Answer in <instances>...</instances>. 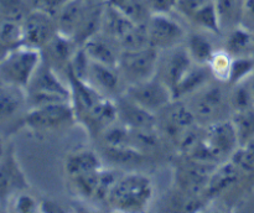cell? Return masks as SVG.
I'll use <instances>...</instances> for the list:
<instances>
[{
    "label": "cell",
    "instance_id": "f35d334b",
    "mask_svg": "<svg viewBox=\"0 0 254 213\" xmlns=\"http://www.w3.org/2000/svg\"><path fill=\"white\" fill-rule=\"evenodd\" d=\"M9 205L12 206V211L19 213L40 212V202L26 191H21L14 196Z\"/></svg>",
    "mask_w": 254,
    "mask_h": 213
},
{
    "label": "cell",
    "instance_id": "4fadbf2b",
    "mask_svg": "<svg viewBox=\"0 0 254 213\" xmlns=\"http://www.w3.org/2000/svg\"><path fill=\"white\" fill-rule=\"evenodd\" d=\"M92 4L87 0H69L55 16L60 34L73 39Z\"/></svg>",
    "mask_w": 254,
    "mask_h": 213
},
{
    "label": "cell",
    "instance_id": "8fae6325",
    "mask_svg": "<svg viewBox=\"0 0 254 213\" xmlns=\"http://www.w3.org/2000/svg\"><path fill=\"white\" fill-rule=\"evenodd\" d=\"M64 71H66L69 93H71V104L73 106L77 123H78L104 97L91 82L78 78L68 68H66Z\"/></svg>",
    "mask_w": 254,
    "mask_h": 213
},
{
    "label": "cell",
    "instance_id": "9a60e30c",
    "mask_svg": "<svg viewBox=\"0 0 254 213\" xmlns=\"http://www.w3.org/2000/svg\"><path fill=\"white\" fill-rule=\"evenodd\" d=\"M26 106V89L0 82V123L14 119Z\"/></svg>",
    "mask_w": 254,
    "mask_h": 213
},
{
    "label": "cell",
    "instance_id": "2e32d148",
    "mask_svg": "<svg viewBox=\"0 0 254 213\" xmlns=\"http://www.w3.org/2000/svg\"><path fill=\"white\" fill-rule=\"evenodd\" d=\"M78 47L79 46L74 42L73 39L57 32L54 39L41 51L42 53L49 54V56L42 54V58L54 69L55 66H61L66 69L72 56H73V53Z\"/></svg>",
    "mask_w": 254,
    "mask_h": 213
},
{
    "label": "cell",
    "instance_id": "44dd1931",
    "mask_svg": "<svg viewBox=\"0 0 254 213\" xmlns=\"http://www.w3.org/2000/svg\"><path fill=\"white\" fill-rule=\"evenodd\" d=\"M225 104V93L218 86L208 87L195 102L193 113L201 119H213L221 113Z\"/></svg>",
    "mask_w": 254,
    "mask_h": 213
},
{
    "label": "cell",
    "instance_id": "b9f144b4",
    "mask_svg": "<svg viewBox=\"0 0 254 213\" xmlns=\"http://www.w3.org/2000/svg\"><path fill=\"white\" fill-rule=\"evenodd\" d=\"M230 53L227 51L226 52H216L215 57L212 58L211 63L208 64L212 71V74L217 78L223 79V81H227L228 71H230V64L232 59L230 58Z\"/></svg>",
    "mask_w": 254,
    "mask_h": 213
},
{
    "label": "cell",
    "instance_id": "1f68e13d",
    "mask_svg": "<svg viewBox=\"0 0 254 213\" xmlns=\"http://www.w3.org/2000/svg\"><path fill=\"white\" fill-rule=\"evenodd\" d=\"M107 159L117 165H128V163H139L143 160V154L134 145L118 146V148H106Z\"/></svg>",
    "mask_w": 254,
    "mask_h": 213
},
{
    "label": "cell",
    "instance_id": "277c9868",
    "mask_svg": "<svg viewBox=\"0 0 254 213\" xmlns=\"http://www.w3.org/2000/svg\"><path fill=\"white\" fill-rule=\"evenodd\" d=\"M77 123L71 102L47 104L29 108L22 119V125L36 134H46Z\"/></svg>",
    "mask_w": 254,
    "mask_h": 213
},
{
    "label": "cell",
    "instance_id": "4dcf8cb0",
    "mask_svg": "<svg viewBox=\"0 0 254 213\" xmlns=\"http://www.w3.org/2000/svg\"><path fill=\"white\" fill-rule=\"evenodd\" d=\"M254 71V59L247 56H237L231 61L227 81L231 86H237L246 81Z\"/></svg>",
    "mask_w": 254,
    "mask_h": 213
},
{
    "label": "cell",
    "instance_id": "d6986e66",
    "mask_svg": "<svg viewBox=\"0 0 254 213\" xmlns=\"http://www.w3.org/2000/svg\"><path fill=\"white\" fill-rule=\"evenodd\" d=\"M134 25L135 22L131 21L117 7H114L109 2H104L103 12H102L101 34L118 42Z\"/></svg>",
    "mask_w": 254,
    "mask_h": 213
},
{
    "label": "cell",
    "instance_id": "d590c367",
    "mask_svg": "<svg viewBox=\"0 0 254 213\" xmlns=\"http://www.w3.org/2000/svg\"><path fill=\"white\" fill-rule=\"evenodd\" d=\"M122 175H123V173H122L121 171L117 170V168L102 167L101 171H99L98 187H97L96 197L94 198L99 201H106L109 192H111L112 188L114 187V185H116L117 181L121 178Z\"/></svg>",
    "mask_w": 254,
    "mask_h": 213
},
{
    "label": "cell",
    "instance_id": "ee69618b",
    "mask_svg": "<svg viewBox=\"0 0 254 213\" xmlns=\"http://www.w3.org/2000/svg\"><path fill=\"white\" fill-rule=\"evenodd\" d=\"M208 1H212V0H178L176 10L190 19L193 12L197 11L201 6L207 4Z\"/></svg>",
    "mask_w": 254,
    "mask_h": 213
},
{
    "label": "cell",
    "instance_id": "8d00e7d4",
    "mask_svg": "<svg viewBox=\"0 0 254 213\" xmlns=\"http://www.w3.org/2000/svg\"><path fill=\"white\" fill-rule=\"evenodd\" d=\"M231 106L238 111H246L254 108V102L252 93H251L250 84H246L245 82L235 86V91L231 94Z\"/></svg>",
    "mask_w": 254,
    "mask_h": 213
},
{
    "label": "cell",
    "instance_id": "ba28073f",
    "mask_svg": "<svg viewBox=\"0 0 254 213\" xmlns=\"http://www.w3.org/2000/svg\"><path fill=\"white\" fill-rule=\"evenodd\" d=\"M146 25L150 46L156 50H171L180 46L188 37L184 27L169 14H153Z\"/></svg>",
    "mask_w": 254,
    "mask_h": 213
},
{
    "label": "cell",
    "instance_id": "7a4b0ae2",
    "mask_svg": "<svg viewBox=\"0 0 254 213\" xmlns=\"http://www.w3.org/2000/svg\"><path fill=\"white\" fill-rule=\"evenodd\" d=\"M25 89L29 108L71 102L69 87L60 79L56 69L52 68L44 58Z\"/></svg>",
    "mask_w": 254,
    "mask_h": 213
},
{
    "label": "cell",
    "instance_id": "3957f363",
    "mask_svg": "<svg viewBox=\"0 0 254 213\" xmlns=\"http://www.w3.org/2000/svg\"><path fill=\"white\" fill-rule=\"evenodd\" d=\"M42 62V52L19 46L0 58V82L26 88Z\"/></svg>",
    "mask_w": 254,
    "mask_h": 213
},
{
    "label": "cell",
    "instance_id": "e0dca14e",
    "mask_svg": "<svg viewBox=\"0 0 254 213\" xmlns=\"http://www.w3.org/2000/svg\"><path fill=\"white\" fill-rule=\"evenodd\" d=\"M195 62L191 58L186 47L176 46L170 50V56L168 57L165 63V71H164V79L169 88L173 89L185 74L192 68Z\"/></svg>",
    "mask_w": 254,
    "mask_h": 213
},
{
    "label": "cell",
    "instance_id": "5bb4252c",
    "mask_svg": "<svg viewBox=\"0 0 254 213\" xmlns=\"http://www.w3.org/2000/svg\"><path fill=\"white\" fill-rule=\"evenodd\" d=\"M114 44H118L114 40L109 39L103 34H97L96 36L87 40L82 47L88 54L91 61L98 62V63L107 64L111 67H118L121 52L116 49Z\"/></svg>",
    "mask_w": 254,
    "mask_h": 213
},
{
    "label": "cell",
    "instance_id": "d6a6232c",
    "mask_svg": "<svg viewBox=\"0 0 254 213\" xmlns=\"http://www.w3.org/2000/svg\"><path fill=\"white\" fill-rule=\"evenodd\" d=\"M26 0H0V19L21 22L29 14Z\"/></svg>",
    "mask_w": 254,
    "mask_h": 213
},
{
    "label": "cell",
    "instance_id": "7dc6e473",
    "mask_svg": "<svg viewBox=\"0 0 254 213\" xmlns=\"http://www.w3.org/2000/svg\"><path fill=\"white\" fill-rule=\"evenodd\" d=\"M250 88H251V93H252V97H253V102H254V78L251 81L250 83Z\"/></svg>",
    "mask_w": 254,
    "mask_h": 213
},
{
    "label": "cell",
    "instance_id": "c3c4849f",
    "mask_svg": "<svg viewBox=\"0 0 254 213\" xmlns=\"http://www.w3.org/2000/svg\"><path fill=\"white\" fill-rule=\"evenodd\" d=\"M87 1H92V2H106L107 0H87Z\"/></svg>",
    "mask_w": 254,
    "mask_h": 213
},
{
    "label": "cell",
    "instance_id": "f6af8a7d",
    "mask_svg": "<svg viewBox=\"0 0 254 213\" xmlns=\"http://www.w3.org/2000/svg\"><path fill=\"white\" fill-rule=\"evenodd\" d=\"M66 210L61 208L60 203L55 202L52 200H42L40 201V212H49V213H55V212H64Z\"/></svg>",
    "mask_w": 254,
    "mask_h": 213
},
{
    "label": "cell",
    "instance_id": "bcb514c9",
    "mask_svg": "<svg viewBox=\"0 0 254 213\" xmlns=\"http://www.w3.org/2000/svg\"><path fill=\"white\" fill-rule=\"evenodd\" d=\"M243 9L247 11L250 16L254 17V0H245L243 1Z\"/></svg>",
    "mask_w": 254,
    "mask_h": 213
},
{
    "label": "cell",
    "instance_id": "5b68a950",
    "mask_svg": "<svg viewBox=\"0 0 254 213\" xmlns=\"http://www.w3.org/2000/svg\"><path fill=\"white\" fill-rule=\"evenodd\" d=\"M159 63V50L148 46L135 51H122L118 69L129 81V84L148 81L156 76Z\"/></svg>",
    "mask_w": 254,
    "mask_h": 213
},
{
    "label": "cell",
    "instance_id": "e575fe53",
    "mask_svg": "<svg viewBox=\"0 0 254 213\" xmlns=\"http://www.w3.org/2000/svg\"><path fill=\"white\" fill-rule=\"evenodd\" d=\"M252 44V35L242 27H236L228 36L226 42V51L230 54H238L245 52Z\"/></svg>",
    "mask_w": 254,
    "mask_h": 213
},
{
    "label": "cell",
    "instance_id": "9c48e42d",
    "mask_svg": "<svg viewBox=\"0 0 254 213\" xmlns=\"http://www.w3.org/2000/svg\"><path fill=\"white\" fill-rule=\"evenodd\" d=\"M29 188L25 173L22 172L11 148L6 149V153L0 160V205L4 207L21 191Z\"/></svg>",
    "mask_w": 254,
    "mask_h": 213
},
{
    "label": "cell",
    "instance_id": "7c38bea8",
    "mask_svg": "<svg viewBox=\"0 0 254 213\" xmlns=\"http://www.w3.org/2000/svg\"><path fill=\"white\" fill-rule=\"evenodd\" d=\"M160 111L165 115L163 126L166 135L174 139L179 138V140L183 138L186 131L190 130L191 126L196 121V115L193 110H191L180 101H173Z\"/></svg>",
    "mask_w": 254,
    "mask_h": 213
},
{
    "label": "cell",
    "instance_id": "74e56055",
    "mask_svg": "<svg viewBox=\"0 0 254 213\" xmlns=\"http://www.w3.org/2000/svg\"><path fill=\"white\" fill-rule=\"evenodd\" d=\"M89 67H91V58H89L88 54L86 53L83 47L79 46L78 49L76 50V52L73 53V56H72L67 68H68L72 73L76 74L78 78L88 81Z\"/></svg>",
    "mask_w": 254,
    "mask_h": 213
},
{
    "label": "cell",
    "instance_id": "ab89813d",
    "mask_svg": "<svg viewBox=\"0 0 254 213\" xmlns=\"http://www.w3.org/2000/svg\"><path fill=\"white\" fill-rule=\"evenodd\" d=\"M215 5L220 16L221 26H223L225 22L231 24L233 20H236L242 6L241 0H215Z\"/></svg>",
    "mask_w": 254,
    "mask_h": 213
},
{
    "label": "cell",
    "instance_id": "cb8c5ba5",
    "mask_svg": "<svg viewBox=\"0 0 254 213\" xmlns=\"http://www.w3.org/2000/svg\"><path fill=\"white\" fill-rule=\"evenodd\" d=\"M186 49L196 64H208L215 57V49L208 37L202 34H191L186 37Z\"/></svg>",
    "mask_w": 254,
    "mask_h": 213
},
{
    "label": "cell",
    "instance_id": "603a6c76",
    "mask_svg": "<svg viewBox=\"0 0 254 213\" xmlns=\"http://www.w3.org/2000/svg\"><path fill=\"white\" fill-rule=\"evenodd\" d=\"M119 72L118 67H111L107 64L98 63V62L91 61V67H89L88 81H93V86L99 87L107 92L117 91L119 86Z\"/></svg>",
    "mask_w": 254,
    "mask_h": 213
},
{
    "label": "cell",
    "instance_id": "d4e9b609",
    "mask_svg": "<svg viewBox=\"0 0 254 213\" xmlns=\"http://www.w3.org/2000/svg\"><path fill=\"white\" fill-rule=\"evenodd\" d=\"M19 46H22L21 22L0 19V58Z\"/></svg>",
    "mask_w": 254,
    "mask_h": 213
},
{
    "label": "cell",
    "instance_id": "83f0119b",
    "mask_svg": "<svg viewBox=\"0 0 254 213\" xmlns=\"http://www.w3.org/2000/svg\"><path fill=\"white\" fill-rule=\"evenodd\" d=\"M190 20H192L196 25L201 26L202 29L213 32V34H220L221 29H222L220 16H218L217 9H216L215 0L208 1L207 4L201 6L197 11L193 12Z\"/></svg>",
    "mask_w": 254,
    "mask_h": 213
},
{
    "label": "cell",
    "instance_id": "60d3db41",
    "mask_svg": "<svg viewBox=\"0 0 254 213\" xmlns=\"http://www.w3.org/2000/svg\"><path fill=\"white\" fill-rule=\"evenodd\" d=\"M69 0H26L30 10L44 12L55 17Z\"/></svg>",
    "mask_w": 254,
    "mask_h": 213
},
{
    "label": "cell",
    "instance_id": "ac0fdd59",
    "mask_svg": "<svg viewBox=\"0 0 254 213\" xmlns=\"http://www.w3.org/2000/svg\"><path fill=\"white\" fill-rule=\"evenodd\" d=\"M211 76H213L210 66L193 64L192 68L185 74L183 79L171 89L174 101H181L184 97L190 96L207 86Z\"/></svg>",
    "mask_w": 254,
    "mask_h": 213
},
{
    "label": "cell",
    "instance_id": "484cf974",
    "mask_svg": "<svg viewBox=\"0 0 254 213\" xmlns=\"http://www.w3.org/2000/svg\"><path fill=\"white\" fill-rule=\"evenodd\" d=\"M135 24H145L151 16L145 0H107Z\"/></svg>",
    "mask_w": 254,
    "mask_h": 213
},
{
    "label": "cell",
    "instance_id": "836d02e7",
    "mask_svg": "<svg viewBox=\"0 0 254 213\" xmlns=\"http://www.w3.org/2000/svg\"><path fill=\"white\" fill-rule=\"evenodd\" d=\"M233 124L237 130L240 145H243L248 140L254 138V110L250 109L246 111H238L236 113Z\"/></svg>",
    "mask_w": 254,
    "mask_h": 213
},
{
    "label": "cell",
    "instance_id": "52a82bcc",
    "mask_svg": "<svg viewBox=\"0 0 254 213\" xmlns=\"http://www.w3.org/2000/svg\"><path fill=\"white\" fill-rule=\"evenodd\" d=\"M22 45L42 51L59 32L55 17L30 10L21 21Z\"/></svg>",
    "mask_w": 254,
    "mask_h": 213
},
{
    "label": "cell",
    "instance_id": "7402d4cb",
    "mask_svg": "<svg viewBox=\"0 0 254 213\" xmlns=\"http://www.w3.org/2000/svg\"><path fill=\"white\" fill-rule=\"evenodd\" d=\"M240 171V167L232 160L220 166L217 165L208 178L207 186L205 188L206 192L208 196L220 195L222 191L227 190L230 186L237 182Z\"/></svg>",
    "mask_w": 254,
    "mask_h": 213
},
{
    "label": "cell",
    "instance_id": "4316f807",
    "mask_svg": "<svg viewBox=\"0 0 254 213\" xmlns=\"http://www.w3.org/2000/svg\"><path fill=\"white\" fill-rule=\"evenodd\" d=\"M146 22L145 24H135L119 40L118 45L121 46L122 51H135V50H141L150 46Z\"/></svg>",
    "mask_w": 254,
    "mask_h": 213
},
{
    "label": "cell",
    "instance_id": "8992f818",
    "mask_svg": "<svg viewBox=\"0 0 254 213\" xmlns=\"http://www.w3.org/2000/svg\"><path fill=\"white\" fill-rule=\"evenodd\" d=\"M126 94L154 114L163 110L169 103L174 101L173 93L168 84L156 76L148 81L129 84Z\"/></svg>",
    "mask_w": 254,
    "mask_h": 213
},
{
    "label": "cell",
    "instance_id": "6da1fadb",
    "mask_svg": "<svg viewBox=\"0 0 254 213\" xmlns=\"http://www.w3.org/2000/svg\"><path fill=\"white\" fill-rule=\"evenodd\" d=\"M153 193V182L148 176L139 172L123 173L106 202L119 212H135L144 210L150 203Z\"/></svg>",
    "mask_w": 254,
    "mask_h": 213
},
{
    "label": "cell",
    "instance_id": "f546056e",
    "mask_svg": "<svg viewBox=\"0 0 254 213\" xmlns=\"http://www.w3.org/2000/svg\"><path fill=\"white\" fill-rule=\"evenodd\" d=\"M99 171L101 170L68 177L72 183V187H73V190L76 191V193L79 197L84 198V200H91V198L96 197L97 187H98Z\"/></svg>",
    "mask_w": 254,
    "mask_h": 213
},
{
    "label": "cell",
    "instance_id": "ffe728a7",
    "mask_svg": "<svg viewBox=\"0 0 254 213\" xmlns=\"http://www.w3.org/2000/svg\"><path fill=\"white\" fill-rule=\"evenodd\" d=\"M103 167L102 160L96 151L91 149H79L68 154L64 161V172L68 177L94 172Z\"/></svg>",
    "mask_w": 254,
    "mask_h": 213
},
{
    "label": "cell",
    "instance_id": "7bdbcfd3",
    "mask_svg": "<svg viewBox=\"0 0 254 213\" xmlns=\"http://www.w3.org/2000/svg\"><path fill=\"white\" fill-rule=\"evenodd\" d=\"M150 14H170L176 9L178 0H145Z\"/></svg>",
    "mask_w": 254,
    "mask_h": 213
},
{
    "label": "cell",
    "instance_id": "f1b7e54d",
    "mask_svg": "<svg viewBox=\"0 0 254 213\" xmlns=\"http://www.w3.org/2000/svg\"><path fill=\"white\" fill-rule=\"evenodd\" d=\"M102 133H103V140L106 143V146L118 148V146L133 145L130 129L127 128L119 120L114 121L113 124L107 126Z\"/></svg>",
    "mask_w": 254,
    "mask_h": 213
},
{
    "label": "cell",
    "instance_id": "30bf717a",
    "mask_svg": "<svg viewBox=\"0 0 254 213\" xmlns=\"http://www.w3.org/2000/svg\"><path fill=\"white\" fill-rule=\"evenodd\" d=\"M118 120L131 131H150L158 128L155 114L149 111L130 98L128 94H122L116 101Z\"/></svg>",
    "mask_w": 254,
    "mask_h": 213
}]
</instances>
